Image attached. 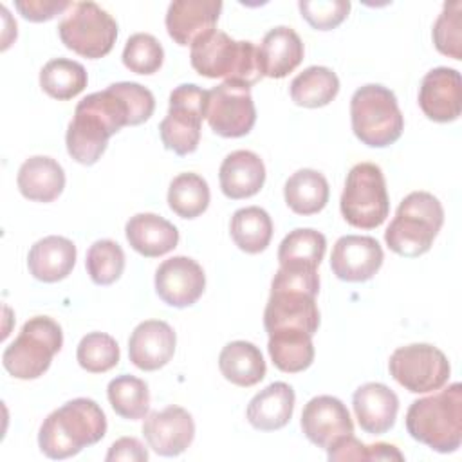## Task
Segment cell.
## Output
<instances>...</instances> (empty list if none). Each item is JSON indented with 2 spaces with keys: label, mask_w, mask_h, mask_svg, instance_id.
Masks as SVG:
<instances>
[{
  "label": "cell",
  "mask_w": 462,
  "mask_h": 462,
  "mask_svg": "<svg viewBox=\"0 0 462 462\" xmlns=\"http://www.w3.org/2000/svg\"><path fill=\"white\" fill-rule=\"evenodd\" d=\"M153 110V94L134 81L112 83L101 92L88 94L76 105L74 117L67 128L69 155L79 164H96L114 134L123 126L148 121Z\"/></svg>",
  "instance_id": "obj_1"
},
{
  "label": "cell",
  "mask_w": 462,
  "mask_h": 462,
  "mask_svg": "<svg viewBox=\"0 0 462 462\" xmlns=\"http://www.w3.org/2000/svg\"><path fill=\"white\" fill-rule=\"evenodd\" d=\"M168 206L180 218H197L209 206V186L197 173H179L168 188Z\"/></svg>",
  "instance_id": "obj_35"
},
{
  "label": "cell",
  "mask_w": 462,
  "mask_h": 462,
  "mask_svg": "<svg viewBox=\"0 0 462 462\" xmlns=\"http://www.w3.org/2000/svg\"><path fill=\"white\" fill-rule=\"evenodd\" d=\"M352 406L363 431L383 435L395 424L399 399L395 392L383 383H365L354 392Z\"/></svg>",
  "instance_id": "obj_21"
},
{
  "label": "cell",
  "mask_w": 462,
  "mask_h": 462,
  "mask_svg": "<svg viewBox=\"0 0 462 462\" xmlns=\"http://www.w3.org/2000/svg\"><path fill=\"white\" fill-rule=\"evenodd\" d=\"M383 260V247L375 238L345 235L332 247L330 269L343 282H366L375 276Z\"/></svg>",
  "instance_id": "obj_16"
},
{
  "label": "cell",
  "mask_w": 462,
  "mask_h": 462,
  "mask_svg": "<svg viewBox=\"0 0 462 462\" xmlns=\"http://www.w3.org/2000/svg\"><path fill=\"white\" fill-rule=\"evenodd\" d=\"M301 430L318 448L328 449L337 439L354 433L346 406L332 395L312 397L301 411Z\"/></svg>",
  "instance_id": "obj_17"
},
{
  "label": "cell",
  "mask_w": 462,
  "mask_h": 462,
  "mask_svg": "<svg viewBox=\"0 0 462 462\" xmlns=\"http://www.w3.org/2000/svg\"><path fill=\"white\" fill-rule=\"evenodd\" d=\"M301 16L316 31L336 29L350 11L348 0H301L298 4Z\"/></svg>",
  "instance_id": "obj_41"
},
{
  "label": "cell",
  "mask_w": 462,
  "mask_h": 462,
  "mask_svg": "<svg viewBox=\"0 0 462 462\" xmlns=\"http://www.w3.org/2000/svg\"><path fill=\"white\" fill-rule=\"evenodd\" d=\"M294 390L283 381L271 383L247 404V420L254 430L274 431L283 428L294 411Z\"/></svg>",
  "instance_id": "obj_26"
},
{
  "label": "cell",
  "mask_w": 462,
  "mask_h": 462,
  "mask_svg": "<svg viewBox=\"0 0 462 462\" xmlns=\"http://www.w3.org/2000/svg\"><path fill=\"white\" fill-rule=\"evenodd\" d=\"M291 99L298 106L319 108L328 105L339 92V79L328 67L312 65L300 72L291 83Z\"/></svg>",
  "instance_id": "obj_32"
},
{
  "label": "cell",
  "mask_w": 462,
  "mask_h": 462,
  "mask_svg": "<svg viewBox=\"0 0 462 462\" xmlns=\"http://www.w3.org/2000/svg\"><path fill=\"white\" fill-rule=\"evenodd\" d=\"M444 224L440 200L428 191H411L406 195L393 220L384 231V242L395 254L417 258L428 253Z\"/></svg>",
  "instance_id": "obj_6"
},
{
  "label": "cell",
  "mask_w": 462,
  "mask_h": 462,
  "mask_svg": "<svg viewBox=\"0 0 462 462\" xmlns=\"http://www.w3.org/2000/svg\"><path fill=\"white\" fill-rule=\"evenodd\" d=\"M303 42L298 32L287 25L273 27L258 47V65L262 76L285 78L303 60Z\"/></svg>",
  "instance_id": "obj_22"
},
{
  "label": "cell",
  "mask_w": 462,
  "mask_h": 462,
  "mask_svg": "<svg viewBox=\"0 0 462 462\" xmlns=\"http://www.w3.org/2000/svg\"><path fill=\"white\" fill-rule=\"evenodd\" d=\"M106 395L112 410L128 420H139L148 415L150 392L148 384L135 375H117L106 386Z\"/></svg>",
  "instance_id": "obj_34"
},
{
  "label": "cell",
  "mask_w": 462,
  "mask_h": 462,
  "mask_svg": "<svg viewBox=\"0 0 462 462\" xmlns=\"http://www.w3.org/2000/svg\"><path fill=\"white\" fill-rule=\"evenodd\" d=\"M343 218L359 229L379 227L390 211L383 170L374 162H359L346 175L339 200Z\"/></svg>",
  "instance_id": "obj_9"
},
{
  "label": "cell",
  "mask_w": 462,
  "mask_h": 462,
  "mask_svg": "<svg viewBox=\"0 0 462 462\" xmlns=\"http://www.w3.org/2000/svg\"><path fill=\"white\" fill-rule=\"evenodd\" d=\"M105 433L106 417L99 404L92 399L78 397L47 415L40 426L38 446L45 457L63 460L99 442Z\"/></svg>",
  "instance_id": "obj_3"
},
{
  "label": "cell",
  "mask_w": 462,
  "mask_h": 462,
  "mask_svg": "<svg viewBox=\"0 0 462 462\" xmlns=\"http://www.w3.org/2000/svg\"><path fill=\"white\" fill-rule=\"evenodd\" d=\"M208 90L193 83H182L170 94L166 117L159 125L161 141L177 155L193 153L200 143V125L206 117Z\"/></svg>",
  "instance_id": "obj_11"
},
{
  "label": "cell",
  "mask_w": 462,
  "mask_h": 462,
  "mask_svg": "<svg viewBox=\"0 0 462 462\" xmlns=\"http://www.w3.org/2000/svg\"><path fill=\"white\" fill-rule=\"evenodd\" d=\"M218 368L222 375L242 388L258 384L267 372L260 348L249 341H231L218 356Z\"/></svg>",
  "instance_id": "obj_28"
},
{
  "label": "cell",
  "mask_w": 462,
  "mask_h": 462,
  "mask_svg": "<svg viewBox=\"0 0 462 462\" xmlns=\"http://www.w3.org/2000/svg\"><path fill=\"white\" fill-rule=\"evenodd\" d=\"M175 345L177 336L166 321L146 319L130 334L128 357L139 370L153 372L170 363Z\"/></svg>",
  "instance_id": "obj_20"
},
{
  "label": "cell",
  "mask_w": 462,
  "mask_h": 462,
  "mask_svg": "<svg viewBox=\"0 0 462 462\" xmlns=\"http://www.w3.org/2000/svg\"><path fill=\"white\" fill-rule=\"evenodd\" d=\"M16 184L20 193L29 200L52 202L65 188V171L52 157L34 155L20 166Z\"/></svg>",
  "instance_id": "obj_27"
},
{
  "label": "cell",
  "mask_w": 462,
  "mask_h": 462,
  "mask_svg": "<svg viewBox=\"0 0 462 462\" xmlns=\"http://www.w3.org/2000/svg\"><path fill=\"white\" fill-rule=\"evenodd\" d=\"M419 106L437 123H451L462 112L460 72L449 67L431 69L420 81Z\"/></svg>",
  "instance_id": "obj_18"
},
{
  "label": "cell",
  "mask_w": 462,
  "mask_h": 462,
  "mask_svg": "<svg viewBox=\"0 0 462 462\" xmlns=\"http://www.w3.org/2000/svg\"><path fill=\"white\" fill-rule=\"evenodd\" d=\"M433 43L439 52L453 60H462V4L446 2L433 23Z\"/></svg>",
  "instance_id": "obj_40"
},
{
  "label": "cell",
  "mask_w": 462,
  "mask_h": 462,
  "mask_svg": "<svg viewBox=\"0 0 462 462\" xmlns=\"http://www.w3.org/2000/svg\"><path fill=\"white\" fill-rule=\"evenodd\" d=\"M368 460H404V455L392 444L377 442L368 446Z\"/></svg>",
  "instance_id": "obj_45"
},
{
  "label": "cell",
  "mask_w": 462,
  "mask_h": 462,
  "mask_svg": "<svg viewBox=\"0 0 462 462\" xmlns=\"http://www.w3.org/2000/svg\"><path fill=\"white\" fill-rule=\"evenodd\" d=\"M350 121L356 137L370 148L393 144L404 130V117L395 94L377 83L363 85L354 92Z\"/></svg>",
  "instance_id": "obj_7"
},
{
  "label": "cell",
  "mask_w": 462,
  "mask_h": 462,
  "mask_svg": "<svg viewBox=\"0 0 462 462\" xmlns=\"http://www.w3.org/2000/svg\"><path fill=\"white\" fill-rule=\"evenodd\" d=\"M267 350L273 365L285 374L303 372L314 361L312 336L301 330L271 332Z\"/></svg>",
  "instance_id": "obj_30"
},
{
  "label": "cell",
  "mask_w": 462,
  "mask_h": 462,
  "mask_svg": "<svg viewBox=\"0 0 462 462\" xmlns=\"http://www.w3.org/2000/svg\"><path fill=\"white\" fill-rule=\"evenodd\" d=\"M328 195L330 189L325 175L312 168L294 171L283 188L285 202L296 215L319 213L327 206Z\"/></svg>",
  "instance_id": "obj_29"
},
{
  "label": "cell",
  "mask_w": 462,
  "mask_h": 462,
  "mask_svg": "<svg viewBox=\"0 0 462 462\" xmlns=\"http://www.w3.org/2000/svg\"><path fill=\"white\" fill-rule=\"evenodd\" d=\"M206 119L220 137H244L256 121V108L251 87L224 81L208 90Z\"/></svg>",
  "instance_id": "obj_13"
},
{
  "label": "cell",
  "mask_w": 462,
  "mask_h": 462,
  "mask_svg": "<svg viewBox=\"0 0 462 462\" xmlns=\"http://www.w3.org/2000/svg\"><path fill=\"white\" fill-rule=\"evenodd\" d=\"M125 235L134 251L146 258H157L179 244L177 227L155 213H137L125 226Z\"/></svg>",
  "instance_id": "obj_24"
},
{
  "label": "cell",
  "mask_w": 462,
  "mask_h": 462,
  "mask_svg": "<svg viewBox=\"0 0 462 462\" xmlns=\"http://www.w3.org/2000/svg\"><path fill=\"white\" fill-rule=\"evenodd\" d=\"M327 251L325 235L310 229L298 227L292 229L278 247L280 265H307L318 269Z\"/></svg>",
  "instance_id": "obj_36"
},
{
  "label": "cell",
  "mask_w": 462,
  "mask_h": 462,
  "mask_svg": "<svg viewBox=\"0 0 462 462\" xmlns=\"http://www.w3.org/2000/svg\"><path fill=\"white\" fill-rule=\"evenodd\" d=\"M229 233L238 249L256 254L267 249L273 238V220L269 213L258 206L240 208L231 217Z\"/></svg>",
  "instance_id": "obj_31"
},
{
  "label": "cell",
  "mask_w": 462,
  "mask_h": 462,
  "mask_svg": "<svg viewBox=\"0 0 462 462\" xmlns=\"http://www.w3.org/2000/svg\"><path fill=\"white\" fill-rule=\"evenodd\" d=\"M76 359L83 370L90 374H103L119 363V345L105 332H90L81 337Z\"/></svg>",
  "instance_id": "obj_38"
},
{
  "label": "cell",
  "mask_w": 462,
  "mask_h": 462,
  "mask_svg": "<svg viewBox=\"0 0 462 462\" xmlns=\"http://www.w3.org/2000/svg\"><path fill=\"white\" fill-rule=\"evenodd\" d=\"M222 11L218 0H175L166 11V31L179 45H193L215 29Z\"/></svg>",
  "instance_id": "obj_19"
},
{
  "label": "cell",
  "mask_w": 462,
  "mask_h": 462,
  "mask_svg": "<svg viewBox=\"0 0 462 462\" xmlns=\"http://www.w3.org/2000/svg\"><path fill=\"white\" fill-rule=\"evenodd\" d=\"M406 430L411 439L439 453H453L462 442V384L417 399L406 411Z\"/></svg>",
  "instance_id": "obj_4"
},
{
  "label": "cell",
  "mask_w": 462,
  "mask_h": 462,
  "mask_svg": "<svg viewBox=\"0 0 462 462\" xmlns=\"http://www.w3.org/2000/svg\"><path fill=\"white\" fill-rule=\"evenodd\" d=\"M218 180L227 199H249L256 195L265 182L263 161L249 150L231 152L220 164Z\"/></svg>",
  "instance_id": "obj_23"
},
{
  "label": "cell",
  "mask_w": 462,
  "mask_h": 462,
  "mask_svg": "<svg viewBox=\"0 0 462 462\" xmlns=\"http://www.w3.org/2000/svg\"><path fill=\"white\" fill-rule=\"evenodd\" d=\"M106 462H114V460H132V462H144L148 460V451L146 448L134 437H121L117 439L106 457H105Z\"/></svg>",
  "instance_id": "obj_44"
},
{
  "label": "cell",
  "mask_w": 462,
  "mask_h": 462,
  "mask_svg": "<svg viewBox=\"0 0 462 462\" xmlns=\"http://www.w3.org/2000/svg\"><path fill=\"white\" fill-rule=\"evenodd\" d=\"M318 292L319 276L314 267L280 265L271 282V294L263 312L267 334L276 330H301L314 336L319 327Z\"/></svg>",
  "instance_id": "obj_2"
},
{
  "label": "cell",
  "mask_w": 462,
  "mask_h": 462,
  "mask_svg": "<svg viewBox=\"0 0 462 462\" xmlns=\"http://www.w3.org/2000/svg\"><path fill=\"white\" fill-rule=\"evenodd\" d=\"M88 81L87 70L81 63L67 58L47 61L40 70V87L45 94L58 101L76 97L85 90Z\"/></svg>",
  "instance_id": "obj_33"
},
{
  "label": "cell",
  "mask_w": 462,
  "mask_h": 462,
  "mask_svg": "<svg viewBox=\"0 0 462 462\" xmlns=\"http://www.w3.org/2000/svg\"><path fill=\"white\" fill-rule=\"evenodd\" d=\"M85 267L96 285H110L119 280L125 271V253L114 240H96L87 251Z\"/></svg>",
  "instance_id": "obj_37"
},
{
  "label": "cell",
  "mask_w": 462,
  "mask_h": 462,
  "mask_svg": "<svg viewBox=\"0 0 462 462\" xmlns=\"http://www.w3.org/2000/svg\"><path fill=\"white\" fill-rule=\"evenodd\" d=\"M189 61L200 76L211 79L222 78L244 87L262 79L258 47L251 42H236L218 29L209 31L191 45Z\"/></svg>",
  "instance_id": "obj_5"
},
{
  "label": "cell",
  "mask_w": 462,
  "mask_h": 462,
  "mask_svg": "<svg viewBox=\"0 0 462 462\" xmlns=\"http://www.w3.org/2000/svg\"><path fill=\"white\" fill-rule=\"evenodd\" d=\"M76 263V245L72 240L58 235L38 240L27 256L29 273L45 283L67 278Z\"/></svg>",
  "instance_id": "obj_25"
},
{
  "label": "cell",
  "mask_w": 462,
  "mask_h": 462,
  "mask_svg": "<svg viewBox=\"0 0 462 462\" xmlns=\"http://www.w3.org/2000/svg\"><path fill=\"white\" fill-rule=\"evenodd\" d=\"M70 2L67 0H25V2H14V7L20 11V14L29 22H47L52 20L56 14L63 13L65 9H70Z\"/></svg>",
  "instance_id": "obj_42"
},
{
  "label": "cell",
  "mask_w": 462,
  "mask_h": 462,
  "mask_svg": "<svg viewBox=\"0 0 462 462\" xmlns=\"http://www.w3.org/2000/svg\"><path fill=\"white\" fill-rule=\"evenodd\" d=\"M328 460H368V446L352 435L337 439L328 449Z\"/></svg>",
  "instance_id": "obj_43"
},
{
  "label": "cell",
  "mask_w": 462,
  "mask_h": 462,
  "mask_svg": "<svg viewBox=\"0 0 462 462\" xmlns=\"http://www.w3.org/2000/svg\"><path fill=\"white\" fill-rule=\"evenodd\" d=\"M61 43L76 54L97 60L106 56L117 38V22L96 2H76L58 25Z\"/></svg>",
  "instance_id": "obj_10"
},
{
  "label": "cell",
  "mask_w": 462,
  "mask_h": 462,
  "mask_svg": "<svg viewBox=\"0 0 462 462\" xmlns=\"http://www.w3.org/2000/svg\"><path fill=\"white\" fill-rule=\"evenodd\" d=\"M61 345V327L49 316H34L23 323L16 339L4 350L2 365L16 379H36L49 370Z\"/></svg>",
  "instance_id": "obj_8"
},
{
  "label": "cell",
  "mask_w": 462,
  "mask_h": 462,
  "mask_svg": "<svg viewBox=\"0 0 462 462\" xmlns=\"http://www.w3.org/2000/svg\"><path fill=\"white\" fill-rule=\"evenodd\" d=\"M388 370L390 375L411 393L440 390L451 374L444 352L428 343H411L393 350Z\"/></svg>",
  "instance_id": "obj_12"
},
{
  "label": "cell",
  "mask_w": 462,
  "mask_h": 462,
  "mask_svg": "<svg viewBox=\"0 0 462 462\" xmlns=\"http://www.w3.org/2000/svg\"><path fill=\"white\" fill-rule=\"evenodd\" d=\"M143 435L157 455L177 457L193 442L195 422L188 410L171 404L144 417Z\"/></svg>",
  "instance_id": "obj_15"
},
{
  "label": "cell",
  "mask_w": 462,
  "mask_h": 462,
  "mask_svg": "<svg viewBox=\"0 0 462 462\" xmlns=\"http://www.w3.org/2000/svg\"><path fill=\"white\" fill-rule=\"evenodd\" d=\"M164 51L159 40L148 32L132 34L123 49V63L135 74H153L161 69Z\"/></svg>",
  "instance_id": "obj_39"
},
{
  "label": "cell",
  "mask_w": 462,
  "mask_h": 462,
  "mask_svg": "<svg viewBox=\"0 0 462 462\" xmlns=\"http://www.w3.org/2000/svg\"><path fill=\"white\" fill-rule=\"evenodd\" d=\"M206 274L189 256H171L155 271V292L170 307L184 309L202 296Z\"/></svg>",
  "instance_id": "obj_14"
}]
</instances>
